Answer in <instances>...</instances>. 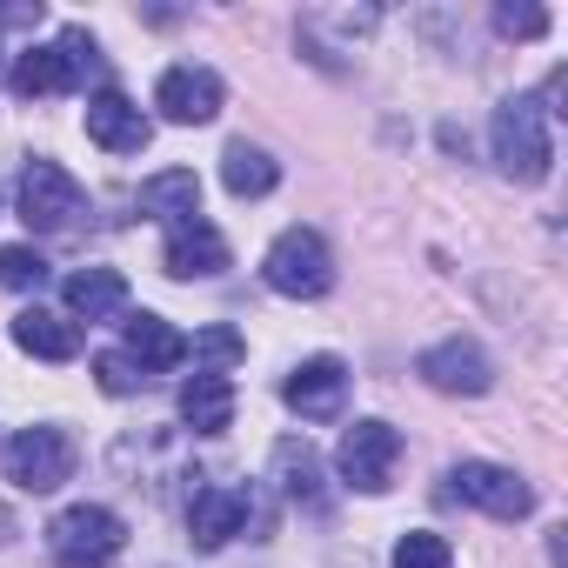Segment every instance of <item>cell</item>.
Returning a JSON list of instances; mask_svg holds the SVG:
<instances>
[{
  "label": "cell",
  "instance_id": "6da1fadb",
  "mask_svg": "<svg viewBox=\"0 0 568 568\" xmlns=\"http://www.w3.org/2000/svg\"><path fill=\"white\" fill-rule=\"evenodd\" d=\"M488 141H495V168H501L508 181H521V187L548 181L555 141H548V114H541V101H535V94H515V101H501V108H495V128H488Z\"/></svg>",
  "mask_w": 568,
  "mask_h": 568
},
{
  "label": "cell",
  "instance_id": "7a4b0ae2",
  "mask_svg": "<svg viewBox=\"0 0 568 568\" xmlns=\"http://www.w3.org/2000/svg\"><path fill=\"white\" fill-rule=\"evenodd\" d=\"M128 548V521L101 501H74L48 521V555L54 568H114V555Z\"/></svg>",
  "mask_w": 568,
  "mask_h": 568
},
{
  "label": "cell",
  "instance_id": "3957f363",
  "mask_svg": "<svg viewBox=\"0 0 568 568\" xmlns=\"http://www.w3.org/2000/svg\"><path fill=\"white\" fill-rule=\"evenodd\" d=\"M88 74H101V48H94V34H88V28H61L54 48H28V54L14 61L8 88H14L21 101H34V94H68V88H81Z\"/></svg>",
  "mask_w": 568,
  "mask_h": 568
},
{
  "label": "cell",
  "instance_id": "277c9868",
  "mask_svg": "<svg viewBox=\"0 0 568 568\" xmlns=\"http://www.w3.org/2000/svg\"><path fill=\"white\" fill-rule=\"evenodd\" d=\"M261 281H267L274 295H288V302H322L335 288V254H328V241L315 227H288L267 247Z\"/></svg>",
  "mask_w": 568,
  "mask_h": 568
},
{
  "label": "cell",
  "instance_id": "5b68a950",
  "mask_svg": "<svg viewBox=\"0 0 568 568\" xmlns=\"http://www.w3.org/2000/svg\"><path fill=\"white\" fill-rule=\"evenodd\" d=\"M88 214V187L61 161H28L21 168V221L34 234H68Z\"/></svg>",
  "mask_w": 568,
  "mask_h": 568
},
{
  "label": "cell",
  "instance_id": "8992f818",
  "mask_svg": "<svg viewBox=\"0 0 568 568\" xmlns=\"http://www.w3.org/2000/svg\"><path fill=\"white\" fill-rule=\"evenodd\" d=\"M8 481L21 495H54L61 481H74V442L61 428H21L8 442Z\"/></svg>",
  "mask_w": 568,
  "mask_h": 568
},
{
  "label": "cell",
  "instance_id": "52a82bcc",
  "mask_svg": "<svg viewBox=\"0 0 568 568\" xmlns=\"http://www.w3.org/2000/svg\"><path fill=\"white\" fill-rule=\"evenodd\" d=\"M448 495L488 508L495 521H521L535 508V488L515 468H501V462H462V468H448Z\"/></svg>",
  "mask_w": 568,
  "mask_h": 568
},
{
  "label": "cell",
  "instance_id": "ba28073f",
  "mask_svg": "<svg viewBox=\"0 0 568 568\" xmlns=\"http://www.w3.org/2000/svg\"><path fill=\"white\" fill-rule=\"evenodd\" d=\"M395 462H402V428H388V422H355V428L342 435V481H348V488L382 495L388 475H395Z\"/></svg>",
  "mask_w": 568,
  "mask_h": 568
},
{
  "label": "cell",
  "instance_id": "9c48e42d",
  "mask_svg": "<svg viewBox=\"0 0 568 568\" xmlns=\"http://www.w3.org/2000/svg\"><path fill=\"white\" fill-rule=\"evenodd\" d=\"M281 402H288L302 422H335L348 408V368L335 355H315V362H302L288 382H281Z\"/></svg>",
  "mask_w": 568,
  "mask_h": 568
},
{
  "label": "cell",
  "instance_id": "30bf717a",
  "mask_svg": "<svg viewBox=\"0 0 568 568\" xmlns=\"http://www.w3.org/2000/svg\"><path fill=\"white\" fill-rule=\"evenodd\" d=\"M415 375L435 388V395H488L495 388V362L475 348V342H442V348H428L422 362H415Z\"/></svg>",
  "mask_w": 568,
  "mask_h": 568
},
{
  "label": "cell",
  "instance_id": "8fae6325",
  "mask_svg": "<svg viewBox=\"0 0 568 568\" xmlns=\"http://www.w3.org/2000/svg\"><path fill=\"white\" fill-rule=\"evenodd\" d=\"M254 515V495L247 488H194L187 495V541L194 548H227Z\"/></svg>",
  "mask_w": 568,
  "mask_h": 568
},
{
  "label": "cell",
  "instance_id": "7c38bea8",
  "mask_svg": "<svg viewBox=\"0 0 568 568\" xmlns=\"http://www.w3.org/2000/svg\"><path fill=\"white\" fill-rule=\"evenodd\" d=\"M154 108L168 114V121H181V128H201V121H214L221 114V74L214 68H168L161 74V88H154Z\"/></svg>",
  "mask_w": 568,
  "mask_h": 568
},
{
  "label": "cell",
  "instance_id": "4fadbf2b",
  "mask_svg": "<svg viewBox=\"0 0 568 568\" xmlns=\"http://www.w3.org/2000/svg\"><path fill=\"white\" fill-rule=\"evenodd\" d=\"M88 141L108 148V154H141V148L154 141V121H148L121 88H101V94L88 101Z\"/></svg>",
  "mask_w": 568,
  "mask_h": 568
},
{
  "label": "cell",
  "instance_id": "5bb4252c",
  "mask_svg": "<svg viewBox=\"0 0 568 568\" xmlns=\"http://www.w3.org/2000/svg\"><path fill=\"white\" fill-rule=\"evenodd\" d=\"M161 267H168L174 281H214V274L227 267V241H221L207 221H187V227H174V234H168Z\"/></svg>",
  "mask_w": 568,
  "mask_h": 568
},
{
  "label": "cell",
  "instance_id": "9a60e30c",
  "mask_svg": "<svg viewBox=\"0 0 568 568\" xmlns=\"http://www.w3.org/2000/svg\"><path fill=\"white\" fill-rule=\"evenodd\" d=\"M274 481L288 501H302L308 515L328 508V481H322V455L308 448V435H288V442H274Z\"/></svg>",
  "mask_w": 568,
  "mask_h": 568
},
{
  "label": "cell",
  "instance_id": "2e32d148",
  "mask_svg": "<svg viewBox=\"0 0 568 568\" xmlns=\"http://www.w3.org/2000/svg\"><path fill=\"white\" fill-rule=\"evenodd\" d=\"M128 328V362L141 368V375H168V368H181L187 362V335L174 328V322H161V315H128L121 322Z\"/></svg>",
  "mask_w": 568,
  "mask_h": 568
},
{
  "label": "cell",
  "instance_id": "e0dca14e",
  "mask_svg": "<svg viewBox=\"0 0 568 568\" xmlns=\"http://www.w3.org/2000/svg\"><path fill=\"white\" fill-rule=\"evenodd\" d=\"M61 295H68V322H108L128 308V274L121 267H81V274H68Z\"/></svg>",
  "mask_w": 568,
  "mask_h": 568
},
{
  "label": "cell",
  "instance_id": "ac0fdd59",
  "mask_svg": "<svg viewBox=\"0 0 568 568\" xmlns=\"http://www.w3.org/2000/svg\"><path fill=\"white\" fill-rule=\"evenodd\" d=\"M141 207H148L154 221H168V234L187 227V221H201V181H194V168H161V174H148V181H141Z\"/></svg>",
  "mask_w": 568,
  "mask_h": 568
},
{
  "label": "cell",
  "instance_id": "d6986e66",
  "mask_svg": "<svg viewBox=\"0 0 568 568\" xmlns=\"http://www.w3.org/2000/svg\"><path fill=\"white\" fill-rule=\"evenodd\" d=\"M14 342L41 362H74L81 355V322H68L54 308H28V315H14Z\"/></svg>",
  "mask_w": 568,
  "mask_h": 568
},
{
  "label": "cell",
  "instance_id": "ffe728a7",
  "mask_svg": "<svg viewBox=\"0 0 568 568\" xmlns=\"http://www.w3.org/2000/svg\"><path fill=\"white\" fill-rule=\"evenodd\" d=\"M181 422L194 435H221L234 422V382L227 375H187L181 382Z\"/></svg>",
  "mask_w": 568,
  "mask_h": 568
},
{
  "label": "cell",
  "instance_id": "44dd1931",
  "mask_svg": "<svg viewBox=\"0 0 568 568\" xmlns=\"http://www.w3.org/2000/svg\"><path fill=\"white\" fill-rule=\"evenodd\" d=\"M221 181H227V194H234V201H261V194H274L281 168H274V154H267V148L227 141V154H221Z\"/></svg>",
  "mask_w": 568,
  "mask_h": 568
},
{
  "label": "cell",
  "instance_id": "7402d4cb",
  "mask_svg": "<svg viewBox=\"0 0 568 568\" xmlns=\"http://www.w3.org/2000/svg\"><path fill=\"white\" fill-rule=\"evenodd\" d=\"M187 355L201 362V375H227V368H234V362L247 355V342H241V335H234L227 322H214V328H201V335L187 342Z\"/></svg>",
  "mask_w": 568,
  "mask_h": 568
},
{
  "label": "cell",
  "instance_id": "603a6c76",
  "mask_svg": "<svg viewBox=\"0 0 568 568\" xmlns=\"http://www.w3.org/2000/svg\"><path fill=\"white\" fill-rule=\"evenodd\" d=\"M395 568H455V548H448V535H435V528H408V535L395 541Z\"/></svg>",
  "mask_w": 568,
  "mask_h": 568
},
{
  "label": "cell",
  "instance_id": "cb8c5ba5",
  "mask_svg": "<svg viewBox=\"0 0 568 568\" xmlns=\"http://www.w3.org/2000/svg\"><path fill=\"white\" fill-rule=\"evenodd\" d=\"M48 281V261L34 247H0V288H41Z\"/></svg>",
  "mask_w": 568,
  "mask_h": 568
},
{
  "label": "cell",
  "instance_id": "d4e9b609",
  "mask_svg": "<svg viewBox=\"0 0 568 568\" xmlns=\"http://www.w3.org/2000/svg\"><path fill=\"white\" fill-rule=\"evenodd\" d=\"M94 382H101V395H134L148 375H141L128 355H114V348H108V355H94Z\"/></svg>",
  "mask_w": 568,
  "mask_h": 568
},
{
  "label": "cell",
  "instance_id": "484cf974",
  "mask_svg": "<svg viewBox=\"0 0 568 568\" xmlns=\"http://www.w3.org/2000/svg\"><path fill=\"white\" fill-rule=\"evenodd\" d=\"M495 28H501L508 41H535V34H548V14H541V8H501Z\"/></svg>",
  "mask_w": 568,
  "mask_h": 568
}]
</instances>
